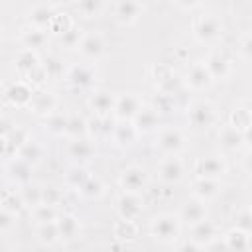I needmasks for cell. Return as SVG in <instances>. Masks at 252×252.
I'll list each match as a JSON object with an SVG mask.
<instances>
[{
  "label": "cell",
  "mask_w": 252,
  "mask_h": 252,
  "mask_svg": "<svg viewBox=\"0 0 252 252\" xmlns=\"http://www.w3.org/2000/svg\"><path fill=\"white\" fill-rule=\"evenodd\" d=\"M150 232L152 236L161 242V244H171L179 238V232H181V220L179 217L175 215H169V213H163V215H158L152 219L150 222Z\"/></svg>",
  "instance_id": "6da1fadb"
},
{
  "label": "cell",
  "mask_w": 252,
  "mask_h": 252,
  "mask_svg": "<svg viewBox=\"0 0 252 252\" xmlns=\"http://www.w3.org/2000/svg\"><path fill=\"white\" fill-rule=\"evenodd\" d=\"M222 22L217 18V16H211V14H205V16H199L195 22H193V35L203 41V43H213L217 39H220L222 35Z\"/></svg>",
  "instance_id": "7a4b0ae2"
},
{
  "label": "cell",
  "mask_w": 252,
  "mask_h": 252,
  "mask_svg": "<svg viewBox=\"0 0 252 252\" xmlns=\"http://www.w3.org/2000/svg\"><path fill=\"white\" fill-rule=\"evenodd\" d=\"M187 116H189V122L195 130H209L217 122V110L207 100L191 102L187 106Z\"/></svg>",
  "instance_id": "3957f363"
},
{
  "label": "cell",
  "mask_w": 252,
  "mask_h": 252,
  "mask_svg": "<svg viewBox=\"0 0 252 252\" xmlns=\"http://www.w3.org/2000/svg\"><path fill=\"white\" fill-rule=\"evenodd\" d=\"M142 104L144 102L136 93H124V94L116 96L112 116H114V120H132L138 114V110L142 108Z\"/></svg>",
  "instance_id": "277c9868"
},
{
  "label": "cell",
  "mask_w": 252,
  "mask_h": 252,
  "mask_svg": "<svg viewBox=\"0 0 252 252\" xmlns=\"http://www.w3.org/2000/svg\"><path fill=\"white\" fill-rule=\"evenodd\" d=\"M118 183L128 193H142L146 189V185H148V173L140 165H130V167L120 171Z\"/></svg>",
  "instance_id": "5b68a950"
},
{
  "label": "cell",
  "mask_w": 252,
  "mask_h": 252,
  "mask_svg": "<svg viewBox=\"0 0 252 252\" xmlns=\"http://www.w3.org/2000/svg\"><path fill=\"white\" fill-rule=\"evenodd\" d=\"M94 69L91 65H73L69 67V71L65 73V81L71 89H77V91H87L94 85Z\"/></svg>",
  "instance_id": "8992f818"
},
{
  "label": "cell",
  "mask_w": 252,
  "mask_h": 252,
  "mask_svg": "<svg viewBox=\"0 0 252 252\" xmlns=\"http://www.w3.org/2000/svg\"><path fill=\"white\" fill-rule=\"evenodd\" d=\"M159 122H161V116H159V112L152 104H148V106L142 104V108L138 110V114L132 118V124H134V128H136V132L140 136H146V134L156 132L158 126H159Z\"/></svg>",
  "instance_id": "52a82bcc"
},
{
  "label": "cell",
  "mask_w": 252,
  "mask_h": 252,
  "mask_svg": "<svg viewBox=\"0 0 252 252\" xmlns=\"http://www.w3.org/2000/svg\"><path fill=\"white\" fill-rule=\"evenodd\" d=\"M67 154L69 158L73 159V163H81V165H87L89 161L94 159L96 156V148L93 144V140L89 136L85 138H75L69 142V148H67Z\"/></svg>",
  "instance_id": "ba28073f"
},
{
  "label": "cell",
  "mask_w": 252,
  "mask_h": 252,
  "mask_svg": "<svg viewBox=\"0 0 252 252\" xmlns=\"http://www.w3.org/2000/svg\"><path fill=\"white\" fill-rule=\"evenodd\" d=\"M114 116H93L87 120V136L94 142H104V140H110L112 136V130H114Z\"/></svg>",
  "instance_id": "9c48e42d"
},
{
  "label": "cell",
  "mask_w": 252,
  "mask_h": 252,
  "mask_svg": "<svg viewBox=\"0 0 252 252\" xmlns=\"http://www.w3.org/2000/svg\"><path fill=\"white\" fill-rule=\"evenodd\" d=\"M224 173H226V163L220 156H205V158H199L195 163V175L197 177L220 179Z\"/></svg>",
  "instance_id": "30bf717a"
},
{
  "label": "cell",
  "mask_w": 252,
  "mask_h": 252,
  "mask_svg": "<svg viewBox=\"0 0 252 252\" xmlns=\"http://www.w3.org/2000/svg\"><path fill=\"white\" fill-rule=\"evenodd\" d=\"M32 94H33V87L28 81H14L4 91L6 100L16 108H26L32 100Z\"/></svg>",
  "instance_id": "8fae6325"
},
{
  "label": "cell",
  "mask_w": 252,
  "mask_h": 252,
  "mask_svg": "<svg viewBox=\"0 0 252 252\" xmlns=\"http://www.w3.org/2000/svg\"><path fill=\"white\" fill-rule=\"evenodd\" d=\"M116 209H118V217L120 219H128V220H136L142 215L144 209V201L140 197V193H128L124 191L118 201H116Z\"/></svg>",
  "instance_id": "7c38bea8"
},
{
  "label": "cell",
  "mask_w": 252,
  "mask_h": 252,
  "mask_svg": "<svg viewBox=\"0 0 252 252\" xmlns=\"http://www.w3.org/2000/svg\"><path fill=\"white\" fill-rule=\"evenodd\" d=\"M203 63H205V67H207V71H209L213 81H224L230 75V69H232L230 59L222 51H211L205 57Z\"/></svg>",
  "instance_id": "4fadbf2b"
},
{
  "label": "cell",
  "mask_w": 252,
  "mask_h": 252,
  "mask_svg": "<svg viewBox=\"0 0 252 252\" xmlns=\"http://www.w3.org/2000/svg\"><path fill=\"white\" fill-rule=\"evenodd\" d=\"M140 138V134L136 132L132 120H116L114 124V130H112V144L120 150H126V148H132L136 144V140Z\"/></svg>",
  "instance_id": "5bb4252c"
},
{
  "label": "cell",
  "mask_w": 252,
  "mask_h": 252,
  "mask_svg": "<svg viewBox=\"0 0 252 252\" xmlns=\"http://www.w3.org/2000/svg\"><path fill=\"white\" fill-rule=\"evenodd\" d=\"M185 148V136L177 128H167L158 136V150L163 156H177Z\"/></svg>",
  "instance_id": "9a60e30c"
},
{
  "label": "cell",
  "mask_w": 252,
  "mask_h": 252,
  "mask_svg": "<svg viewBox=\"0 0 252 252\" xmlns=\"http://www.w3.org/2000/svg\"><path fill=\"white\" fill-rule=\"evenodd\" d=\"M144 12V6L140 0H116L114 6V16L118 20V24L122 26H132L140 20Z\"/></svg>",
  "instance_id": "2e32d148"
},
{
  "label": "cell",
  "mask_w": 252,
  "mask_h": 252,
  "mask_svg": "<svg viewBox=\"0 0 252 252\" xmlns=\"http://www.w3.org/2000/svg\"><path fill=\"white\" fill-rule=\"evenodd\" d=\"M207 201H203V199H199V197H191V199H187L183 205H181V209H179V220H183L185 224H195V222H199V220H203V219H207V205H205Z\"/></svg>",
  "instance_id": "e0dca14e"
},
{
  "label": "cell",
  "mask_w": 252,
  "mask_h": 252,
  "mask_svg": "<svg viewBox=\"0 0 252 252\" xmlns=\"http://www.w3.org/2000/svg\"><path fill=\"white\" fill-rule=\"evenodd\" d=\"M211 83H213V79H211V75H209V71H207V67H205L203 61L193 63L187 69V75H185V81H183V85L187 89H193V91H203Z\"/></svg>",
  "instance_id": "ac0fdd59"
},
{
  "label": "cell",
  "mask_w": 252,
  "mask_h": 252,
  "mask_svg": "<svg viewBox=\"0 0 252 252\" xmlns=\"http://www.w3.org/2000/svg\"><path fill=\"white\" fill-rule=\"evenodd\" d=\"M114 100H116V96L110 91L96 89L89 96V106H91V110L96 116H110L112 114V108H114Z\"/></svg>",
  "instance_id": "d6986e66"
},
{
  "label": "cell",
  "mask_w": 252,
  "mask_h": 252,
  "mask_svg": "<svg viewBox=\"0 0 252 252\" xmlns=\"http://www.w3.org/2000/svg\"><path fill=\"white\" fill-rule=\"evenodd\" d=\"M55 106H57L55 94L49 93V91H43V89L33 91L32 100H30V104H28V108H32V112L37 114V116H47V114H51V112L55 110Z\"/></svg>",
  "instance_id": "ffe728a7"
},
{
  "label": "cell",
  "mask_w": 252,
  "mask_h": 252,
  "mask_svg": "<svg viewBox=\"0 0 252 252\" xmlns=\"http://www.w3.org/2000/svg\"><path fill=\"white\" fill-rule=\"evenodd\" d=\"M104 39H102V35L100 33H85L83 35V39H81V43H79V51H81V55L83 57H87V59H100L102 57V53H104Z\"/></svg>",
  "instance_id": "44dd1931"
},
{
  "label": "cell",
  "mask_w": 252,
  "mask_h": 252,
  "mask_svg": "<svg viewBox=\"0 0 252 252\" xmlns=\"http://www.w3.org/2000/svg\"><path fill=\"white\" fill-rule=\"evenodd\" d=\"M55 224H57V232H59V240L63 242H71L79 236V230H81V224H79V219L73 215V213H63L55 219Z\"/></svg>",
  "instance_id": "7402d4cb"
},
{
  "label": "cell",
  "mask_w": 252,
  "mask_h": 252,
  "mask_svg": "<svg viewBox=\"0 0 252 252\" xmlns=\"http://www.w3.org/2000/svg\"><path fill=\"white\" fill-rule=\"evenodd\" d=\"M219 236V228H217V224L215 222H211V220H207V219H203V220H199V222H195V224H191V240L193 242H197L201 248H205L211 240H215Z\"/></svg>",
  "instance_id": "603a6c76"
},
{
  "label": "cell",
  "mask_w": 252,
  "mask_h": 252,
  "mask_svg": "<svg viewBox=\"0 0 252 252\" xmlns=\"http://www.w3.org/2000/svg\"><path fill=\"white\" fill-rule=\"evenodd\" d=\"M158 175L163 183H177L183 177V163L179 161L177 156H167L159 167H158Z\"/></svg>",
  "instance_id": "cb8c5ba5"
},
{
  "label": "cell",
  "mask_w": 252,
  "mask_h": 252,
  "mask_svg": "<svg viewBox=\"0 0 252 252\" xmlns=\"http://www.w3.org/2000/svg\"><path fill=\"white\" fill-rule=\"evenodd\" d=\"M219 142H220V146H222L224 150L236 152V150H240V148L246 144V134H242V132L236 130L234 126L226 124V126H222V128L219 130Z\"/></svg>",
  "instance_id": "d4e9b609"
},
{
  "label": "cell",
  "mask_w": 252,
  "mask_h": 252,
  "mask_svg": "<svg viewBox=\"0 0 252 252\" xmlns=\"http://www.w3.org/2000/svg\"><path fill=\"white\" fill-rule=\"evenodd\" d=\"M32 169H33V165H30L28 161H24V159H20V158H14V159L6 165L8 177H10L14 183H18V185H26V183L32 181Z\"/></svg>",
  "instance_id": "484cf974"
},
{
  "label": "cell",
  "mask_w": 252,
  "mask_h": 252,
  "mask_svg": "<svg viewBox=\"0 0 252 252\" xmlns=\"http://www.w3.org/2000/svg\"><path fill=\"white\" fill-rule=\"evenodd\" d=\"M222 185H220V179H209V177H197L193 181V195L203 199V201H209L213 197H217L220 193Z\"/></svg>",
  "instance_id": "4316f807"
},
{
  "label": "cell",
  "mask_w": 252,
  "mask_h": 252,
  "mask_svg": "<svg viewBox=\"0 0 252 252\" xmlns=\"http://www.w3.org/2000/svg\"><path fill=\"white\" fill-rule=\"evenodd\" d=\"M20 41H22V47H24V49H33V51H37V49L45 47V43H47V33H45V30H37V28L28 26V28L22 30Z\"/></svg>",
  "instance_id": "83f0119b"
},
{
  "label": "cell",
  "mask_w": 252,
  "mask_h": 252,
  "mask_svg": "<svg viewBox=\"0 0 252 252\" xmlns=\"http://www.w3.org/2000/svg\"><path fill=\"white\" fill-rule=\"evenodd\" d=\"M250 232H244L240 228H230L226 234H224V246L226 250H236V252H242V250H250L252 248V242H250Z\"/></svg>",
  "instance_id": "f1b7e54d"
},
{
  "label": "cell",
  "mask_w": 252,
  "mask_h": 252,
  "mask_svg": "<svg viewBox=\"0 0 252 252\" xmlns=\"http://www.w3.org/2000/svg\"><path fill=\"white\" fill-rule=\"evenodd\" d=\"M14 63H16L18 73L26 77V75H28V73H32L35 67H39L41 59H39L37 51H33V49H24V47H22V49L18 51V55H16Z\"/></svg>",
  "instance_id": "f546056e"
},
{
  "label": "cell",
  "mask_w": 252,
  "mask_h": 252,
  "mask_svg": "<svg viewBox=\"0 0 252 252\" xmlns=\"http://www.w3.org/2000/svg\"><path fill=\"white\" fill-rule=\"evenodd\" d=\"M53 14H55L53 8H49L45 4H39V6H35V8H32L28 12V24L32 28H37V30H45L47 32V26H49Z\"/></svg>",
  "instance_id": "4dcf8cb0"
},
{
  "label": "cell",
  "mask_w": 252,
  "mask_h": 252,
  "mask_svg": "<svg viewBox=\"0 0 252 252\" xmlns=\"http://www.w3.org/2000/svg\"><path fill=\"white\" fill-rule=\"evenodd\" d=\"M16 158L28 161L30 165H37V163L41 161V158H43V150H41V146H39L35 140L28 138V140L16 150Z\"/></svg>",
  "instance_id": "1f68e13d"
},
{
  "label": "cell",
  "mask_w": 252,
  "mask_h": 252,
  "mask_svg": "<svg viewBox=\"0 0 252 252\" xmlns=\"http://www.w3.org/2000/svg\"><path fill=\"white\" fill-rule=\"evenodd\" d=\"M228 124L248 136L250 126H252V112H250V106H236V108L230 112V122H228Z\"/></svg>",
  "instance_id": "d6a6232c"
},
{
  "label": "cell",
  "mask_w": 252,
  "mask_h": 252,
  "mask_svg": "<svg viewBox=\"0 0 252 252\" xmlns=\"http://www.w3.org/2000/svg\"><path fill=\"white\" fill-rule=\"evenodd\" d=\"M77 191H79V195H81L83 199H98V197H102V193H104V185H102L100 179L89 175V177L77 187Z\"/></svg>",
  "instance_id": "836d02e7"
},
{
  "label": "cell",
  "mask_w": 252,
  "mask_h": 252,
  "mask_svg": "<svg viewBox=\"0 0 252 252\" xmlns=\"http://www.w3.org/2000/svg\"><path fill=\"white\" fill-rule=\"evenodd\" d=\"M43 126L49 134L53 136H65V128H67V114L61 112H51L47 116H43Z\"/></svg>",
  "instance_id": "e575fe53"
},
{
  "label": "cell",
  "mask_w": 252,
  "mask_h": 252,
  "mask_svg": "<svg viewBox=\"0 0 252 252\" xmlns=\"http://www.w3.org/2000/svg\"><path fill=\"white\" fill-rule=\"evenodd\" d=\"M114 238L122 240V242H132L138 238V224L134 220L128 219H120L114 224Z\"/></svg>",
  "instance_id": "d590c367"
},
{
  "label": "cell",
  "mask_w": 252,
  "mask_h": 252,
  "mask_svg": "<svg viewBox=\"0 0 252 252\" xmlns=\"http://www.w3.org/2000/svg\"><path fill=\"white\" fill-rule=\"evenodd\" d=\"M65 136H69L71 140H75V138H85V136H87V118L81 116V114H71V116H67Z\"/></svg>",
  "instance_id": "8d00e7d4"
},
{
  "label": "cell",
  "mask_w": 252,
  "mask_h": 252,
  "mask_svg": "<svg viewBox=\"0 0 252 252\" xmlns=\"http://www.w3.org/2000/svg\"><path fill=\"white\" fill-rule=\"evenodd\" d=\"M83 35H85L83 30L73 24L69 30H65L63 33H59L57 39H59V45L65 47V49H79V43H81Z\"/></svg>",
  "instance_id": "74e56055"
},
{
  "label": "cell",
  "mask_w": 252,
  "mask_h": 252,
  "mask_svg": "<svg viewBox=\"0 0 252 252\" xmlns=\"http://www.w3.org/2000/svg\"><path fill=\"white\" fill-rule=\"evenodd\" d=\"M35 234H37V240H39L41 244H45V246H51V244H55V242L59 240V232H57V224H55V220L37 224Z\"/></svg>",
  "instance_id": "f35d334b"
},
{
  "label": "cell",
  "mask_w": 252,
  "mask_h": 252,
  "mask_svg": "<svg viewBox=\"0 0 252 252\" xmlns=\"http://www.w3.org/2000/svg\"><path fill=\"white\" fill-rule=\"evenodd\" d=\"M158 91L159 93H165V94H175L179 89H183L185 85H183V79L179 77V75H175L173 71H169L163 79H159L158 83Z\"/></svg>",
  "instance_id": "ab89813d"
},
{
  "label": "cell",
  "mask_w": 252,
  "mask_h": 252,
  "mask_svg": "<svg viewBox=\"0 0 252 252\" xmlns=\"http://www.w3.org/2000/svg\"><path fill=\"white\" fill-rule=\"evenodd\" d=\"M102 8H104V0H77V12L85 20L100 16Z\"/></svg>",
  "instance_id": "60d3db41"
},
{
  "label": "cell",
  "mask_w": 252,
  "mask_h": 252,
  "mask_svg": "<svg viewBox=\"0 0 252 252\" xmlns=\"http://www.w3.org/2000/svg\"><path fill=\"white\" fill-rule=\"evenodd\" d=\"M89 175H91V173H89L87 165L73 163V167H69V169H67V173H65V183H67L69 187L77 189V187H79V185H81Z\"/></svg>",
  "instance_id": "b9f144b4"
},
{
  "label": "cell",
  "mask_w": 252,
  "mask_h": 252,
  "mask_svg": "<svg viewBox=\"0 0 252 252\" xmlns=\"http://www.w3.org/2000/svg\"><path fill=\"white\" fill-rule=\"evenodd\" d=\"M20 197H22V203H24V207H30V209H33L35 205H39V203H41V187H37V185H32V181H30V183L22 185Z\"/></svg>",
  "instance_id": "7bdbcfd3"
},
{
  "label": "cell",
  "mask_w": 252,
  "mask_h": 252,
  "mask_svg": "<svg viewBox=\"0 0 252 252\" xmlns=\"http://www.w3.org/2000/svg\"><path fill=\"white\" fill-rule=\"evenodd\" d=\"M32 215H33V220H35L37 224H41V222H51V220H55V219L59 217L57 209H55L53 205H45V203L35 205V207L32 209Z\"/></svg>",
  "instance_id": "ee69618b"
},
{
  "label": "cell",
  "mask_w": 252,
  "mask_h": 252,
  "mask_svg": "<svg viewBox=\"0 0 252 252\" xmlns=\"http://www.w3.org/2000/svg\"><path fill=\"white\" fill-rule=\"evenodd\" d=\"M41 69L45 71L47 79H59L63 77V61L55 55H47L43 61H41Z\"/></svg>",
  "instance_id": "f6af8a7d"
},
{
  "label": "cell",
  "mask_w": 252,
  "mask_h": 252,
  "mask_svg": "<svg viewBox=\"0 0 252 252\" xmlns=\"http://www.w3.org/2000/svg\"><path fill=\"white\" fill-rule=\"evenodd\" d=\"M71 26H73V20H71L67 14L55 12V14H53V18H51V22H49V26H47V32H51V33L59 35V33H63L65 30H69Z\"/></svg>",
  "instance_id": "bcb514c9"
},
{
  "label": "cell",
  "mask_w": 252,
  "mask_h": 252,
  "mask_svg": "<svg viewBox=\"0 0 252 252\" xmlns=\"http://www.w3.org/2000/svg\"><path fill=\"white\" fill-rule=\"evenodd\" d=\"M6 140H8V152L10 150H18L26 140H28V132L24 130V128H20V126H14L12 130H10V134L6 136Z\"/></svg>",
  "instance_id": "7dc6e473"
},
{
  "label": "cell",
  "mask_w": 252,
  "mask_h": 252,
  "mask_svg": "<svg viewBox=\"0 0 252 252\" xmlns=\"http://www.w3.org/2000/svg\"><path fill=\"white\" fill-rule=\"evenodd\" d=\"M152 106H154V108H156L159 114H161V112H171V110H175L171 94H165V93H159V91H158V96L154 98Z\"/></svg>",
  "instance_id": "c3c4849f"
},
{
  "label": "cell",
  "mask_w": 252,
  "mask_h": 252,
  "mask_svg": "<svg viewBox=\"0 0 252 252\" xmlns=\"http://www.w3.org/2000/svg\"><path fill=\"white\" fill-rule=\"evenodd\" d=\"M0 207L8 209V211H10V213H14V215H20V211L24 209V203H22V197H20V195H16V193H10V195L2 197V201H0Z\"/></svg>",
  "instance_id": "681fc988"
},
{
  "label": "cell",
  "mask_w": 252,
  "mask_h": 252,
  "mask_svg": "<svg viewBox=\"0 0 252 252\" xmlns=\"http://www.w3.org/2000/svg\"><path fill=\"white\" fill-rule=\"evenodd\" d=\"M61 199H63V195L57 187H41V203L55 207L61 203Z\"/></svg>",
  "instance_id": "f907efd6"
},
{
  "label": "cell",
  "mask_w": 252,
  "mask_h": 252,
  "mask_svg": "<svg viewBox=\"0 0 252 252\" xmlns=\"http://www.w3.org/2000/svg\"><path fill=\"white\" fill-rule=\"evenodd\" d=\"M234 226L252 234V213H250V209H244V211H240L236 215V224Z\"/></svg>",
  "instance_id": "816d5d0a"
},
{
  "label": "cell",
  "mask_w": 252,
  "mask_h": 252,
  "mask_svg": "<svg viewBox=\"0 0 252 252\" xmlns=\"http://www.w3.org/2000/svg\"><path fill=\"white\" fill-rule=\"evenodd\" d=\"M16 219H18V215H14L8 209L0 207V232H8L16 224Z\"/></svg>",
  "instance_id": "f5cc1de1"
},
{
  "label": "cell",
  "mask_w": 252,
  "mask_h": 252,
  "mask_svg": "<svg viewBox=\"0 0 252 252\" xmlns=\"http://www.w3.org/2000/svg\"><path fill=\"white\" fill-rule=\"evenodd\" d=\"M238 53H240V57H242L244 61H250V59H252V37H250L248 33L242 37V41H240V45H238Z\"/></svg>",
  "instance_id": "db71d44e"
},
{
  "label": "cell",
  "mask_w": 252,
  "mask_h": 252,
  "mask_svg": "<svg viewBox=\"0 0 252 252\" xmlns=\"http://www.w3.org/2000/svg\"><path fill=\"white\" fill-rule=\"evenodd\" d=\"M179 8H183V10H193V8H197V6H201L203 4V0H173Z\"/></svg>",
  "instance_id": "11a10c76"
},
{
  "label": "cell",
  "mask_w": 252,
  "mask_h": 252,
  "mask_svg": "<svg viewBox=\"0 0 252 252\" xmlns=\"http://www.w3.org/2000/svg\"><path fill=\"white\" fill-rule=\"evenodd\" d=\"M12 128H14V124L8 118H0V136H8Z\"/></svg>",
  "instance_id": "9f6ffc18"
},
{
  "label": "cell",
  "mask_w": 252,
  "mask_h": 252,
  "mask_svg": "<svg viewBox=\"0 0 252 252\" xmlns=\"http://www.w3.org/2000/svg\"><path fill=\"white\" fill-rule=\"evenodd\" d=\"M181 250H203V248H201L197 242H193V240L189 238V242H183V244H181Z\"/></svg>",
  "instance_id": "6f0895ef"
},
{
  "label": "cell",
  "mask_w": 252,
  "mask_h": 252,
  "mask_svg": "<svg viewBox=\"0 0 252 252\" xmlns=\"http://www.w3.org/2000/svg\"><path fill=\"white\" fill-rule=\"evenodd\" d=\"M6 154H8V140H6V136H0V158Z\"/></svg>",
  "instance_id": "680465c9"
},
{
  "label": "cell",
  "mask_w": 252,
  "mask_h": 252,
  "mask_svg": "<svg viewBox=\"0 0 252 252\" xmlns=\"http://www.w3.org/2000/svg\"><path fill=\"white\" fill-rule=\"evenodd\" d=\"M63 2H65V0H43V4H45V6H49V8H53V10H55L57 6H61Z\"/></svg>",
  "instance_id": "91938a15"
},
{
  "label": "cell",
  "mask_w": 252,
  "mask_h": 252,
  "mask_svg": "<svg viewBox=\"0 0 252 252\" xmlns=\"http://www.w3.org/2000/svg\"><path fill=\"white\" fill-rule=\"evenodd\" d=\"M0 37H2V28H0Z\"/></svg>",
  "instance_id": "94428289"
},
{
  "label": "cell",
  "mask_w": 252,
  "mask_h": 252,
  "mask_svg": "<svg viewBox=\"0 0 252 252\" xmlns=\"http://www.w3.org/2000/svg\"><path fill=\"white\" fill-rule=\"evenodd\" d=\"M0 201H2V195H0Z\"/></svg>",
  "instance_id": "6125c7cd"
}]
</instances>
